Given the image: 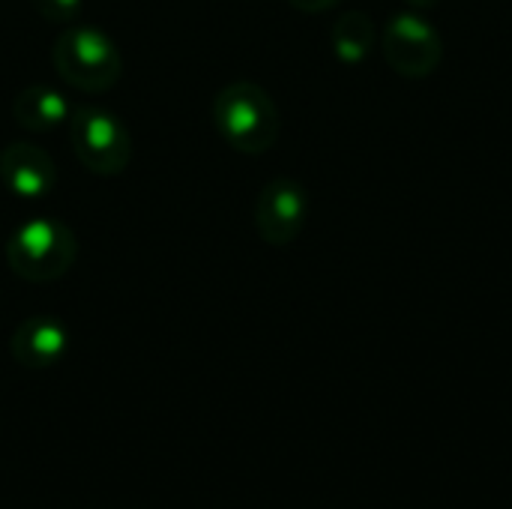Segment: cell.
I'll list each match as a JSON object with an SVG mask.
<instances>
[{"label":"cell","instance_id":"1","mask_svg":"<svg viewBox=\"0 0 512 509\" xmlns=\"http://www.w3.org/2000/svg\"><path fill=\"white\" fill-rule=\"evenodd\" d=\"M210 117H213L219 138L246 156L267 153L276 144L279 129H282V117H279L273 96L261 84L246 81V78L225 84L213 96Z\"/></svg>","mask_w":512,"mask_h":509},{"label":"cell","instance_id":"2","mask_svg":"<svg viewBox=\"0 0 512 509\" xmlns=\"http://www.w3.org/2000/svg\"><path fill=\"white\" fill-rule=\"evenodd\" d=\"M75 258V231L57 216H33L21 222L6 240L9 270L30 285H48L63 279L72 270Z\"/></svg>","mask_w":512,"mask_h":509},{"label":"cell","instance_id":"3","mask_svg":"<svg viewBox=\"0 0 512 509\" xmlns=\"http://www.w3.org/2000/svg\"><path fill=\"white\" fill-rule=\"evenodd\" d=\"M51 63L78 93H105L123 75L120 48L93 24H66L51 45Z\"/></svg>","mask_w":512,"mask_h":509},{"label":"cell","instance_id":"4","mask_svg":"<svg viewBox=\"0 0 512 509\" xmlns=\"http://www.w3.org/2000/svg\"><path fill=\"white\" fill-rule=\"evenodd\" d=\"M69 141L78 162L102 177L123 174L132 162V135L126 123L102 105L78 102L69 108Z\"/></svg>","mask_w":512,"mask_h":509},{"label":"cell","instance_id":"5","mask_svg":"<svg viewBox=\"0 0 512 509\" xmlns=\"http://www.w3.org/2000/svg\"><path fill=\"white\" fill-rule=\"evenodd\" d=\"M381 45L390 69L402 78H429L444 57L438 30L417 12H399L390 18Z\"/></svg>","mask_w":512,"mask_h":509},{"label":"cell","instance_id":"6","mask_svg":"<svg viewBox=\"0 0 512 509\" xmlns=\"http://www.w3.org/2000/svg\"><path fill=\"white\" fill-rule=\"evenodd\" d=\"M309 195L294 177H273L255 198V231L267 246H291L306 228Z\"/></svg>","mask_w":512,"mask_h":509},{"label":"cell","instance_id":"7","mask_svg":"<svg viewBox=\"0 0 512 509\" xmlns=\"http://www.w3.org/2000/svg\"><path fill=\"white\" fill-rule=\"evenodd\" d=\"M0 183L15 198H45L57 183V165L48 150L30 141H12L0 150Z\"/></svg>","mask_w":512,"mask_h":509},{"label":"cell","instance_id":"8","mask_svg":"<svg viewBox=\"0 0 512 509\" xmlns=\"http://www.w3.org/2000/svg\"><path fill=\"white\" fill-rule=\"evenodd\" d=\"M9 351L12 360L24 369H51L69 351V330L54 315H33L12 330Z\"/></svg>","mask_w":512,"mask_h":509},{"label":"cell","instance_id":"9","mask_svg":"<svg viewBox=\"0 0 512 509\" xmlns=\"http://www.w3.org/2000/svg\"><path fill=\"white\" fill-rule=\"evenodd\" d=\"M69 102L48 84H30L12 99V117L27 132H48L69 120Z\"/></svg>","mask_w":512,"mask_h":509},{"label":"cell","instance_id":"10","mask_svg":"<svg viewBox=\"0 0 512 509\" xmlns=\"http://www.w3.org/2000/svg\"><path fill=\"white\" fill-rule=\"evenodd\" d=\"M375 39H378L375 24H372V18H369L366 12H360V9L342 12V15L336 18L333 30H330L333 54H336L342 63H348V66L363 63V60L372 54Z\"/></svg>","mask_w":512,"mask_h":509},{"label":"cell","instance_id":"11","mask_svg":"<svg viewBox=\"0 0 512 509\" xmlns=\"http://www.w3.org/2000/svg\"><path fill=\"white\" fill-rule=\"evenodd\" d=\"M30 9L51 24H72L81 15L84 0H30Z\"/></svg>","mask_w":512,"mask_h":509},{"label":"cell","instance_id":"12","mask_svg":"<svg viewBox=\"0 0 512 509\" xmlns=\"http://www.w3.org/2000/svg\"><path fill=\"white\" fill-rule=\"evenodd\" d=\"M297 12H306V15H318V12H327L333 9L339 0H288Z\"/></svg>","mask_w":512,"mask_h":509},{"label":"cell","instance_id":"13","mask_svg":"<svg viewBox=\"0 0 512 509\" xmlns=\"http://www.w3.org/2000/svg\"><path fill=\"white\" fill-rule=\"evenodd\" d=\"M408 6H414V9H432V6H438L441 0H405Z\"/></svg>","mask_w":512,"mask_h":509}]
</instances>
